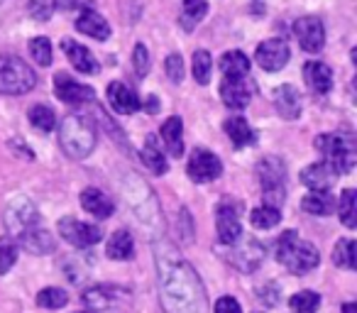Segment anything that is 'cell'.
<instances>
[{
    "label": "cell",
    "instance_id": "1f68e13d",
    "mask_svg": "<svg viewBox=\"0 0 357 313\" xmlns=\"http://www.w3.org/2000/svg\"><path fill=\"white\" fill-rule=\"evenodd\" d=\"M333 262L342 269H355L357 267V245L355 240L345 238V240H337L335 250H333Z\"/></svg>",
    "mask_w": 357,
    "mask_h": 313
},
{
    "label": "cell",
    "instance_id": "7a4b0ae2",
    "mask_svg": "<svg viewBox=\"0 0 357 313\" xmlns=\"http://www.w3.org/2000/svg\"><path fill=\"white\" fill-rule=\"evenodd\" d=\"M96 139H98V132H96V123L89 115L71 113L66 115L59 128L61 149L69 154L71 160H86L93 152Z\"/></svg>",
    "mask_w": 357,
    "mask_h": 313
},
{
    "label": "cell",
    "instance_id": "7402d4cb",
    "mask_svg": "<svg viewBox=\"0 0 357 313\" xmlns=\"http://www.w3.org/2000/svg\"><path fill=\"white\" fill-rule=\"evenodd\" d=\"M76 30L81 35H89L98 42H105L110 37V25L105 22L103 15H98L96 10H84L76 20Z\"/></svg>",
    "mask_w": 357,
    "mask_h": 313
},
{
    "label": "cell",
    "instance_id": "83f0119b",
    "mask_svg": "<svg viewBox=\"0 0 357 313\" xmlns=\"http://www.w3.org/2000/svg\"><path fill=\"white\" fill-rule=\"evenodd\" d=\"M20 245L27 250V252H32V254L54 252V238H52V235L47 233V230H42L40 225H37L35 230H30V233L22 235Z\"/></svg>",
    "mask_w": 357,
    "mask_h": 313
},
{
    "label": "cell",
    "instance_id": "5bb4252c",
    "mask_svg": "<svg viewBox=\"0 0 357 313\" xmlns=\"http://www.w3.org/2000/svg\"><path fill=\"white\" fill-rule=\"evenodd\" d=\"M289 56H291V52H289V45L284 40H267L255 52V59L264 71H282L287 66Z\"/></svg>",
    "mask_w": 357,
    "mask_h": 313
},
{
    "label": "cell",
    "instance_id": "7c38bea8",
    "mask_svg": "<svg viewBox=\"0 0 357 313\" xmlns=\"http://www.w3.org/2000/svg\"><path fill=\"white\" fill-rule=\"evenodd\" d=\"M230 250L225 257H228V262L233 264V267L243 269V272H252L255 267H259L262 264V257H264V247L257 243V240L252 238H240L238 243L228 245Z\"/></svg>",
    "mask_w": 357,
    "mask_h": 313
},
{
    "label": "cell",
    "instance_id": "484cf974",
    "mask_svg": "<svg viewBox=\"0 0 357 313\" xmlns=\"http://www.w3.org/2000/svg\"><path fill=\"white\" fill-rule=\"evenodd\" d=\"M301 208L311 215H331L335 211V199H333V194L328 189H318L303 196Z\"/></svg>",
    "mask_w": 357,
    "mask_h": 313
},
{
    "label": "cell",
    "instance_id": "4316f807",
    "mask_svg": "<svg viewBox=\"0 0 357 313\" xmlns=\"http://www.w3.org/2000/svg\"><path fill=\"white\" fill-rule=\"evenodd\" d=\"M142 162H144V167H147L149 171H154V174H167L169 165H167V160H164L162 147H159V142H157V137H154V135H149V137L144 139Z\"/></svg>",
    "mask_w": 357,
    "mask_h": 313
},
{
    "label": "cell",
    "instance_id": "8992f818",
    "mask_svg": "<svg viewBox=\"0 0 357 313\" xmlns=\"http://www.w3.org/2000/svg\"><path fill=\"white\" fill-rule=\"evenodd\" d=\"M257 176H259V184H262V194L267 206L279 208L284 204V199H287V169H284L282 160L264 157L257 165Z\"/></svg>",
    "mask_w": 357,
    "mask_h": 313
},
{
    "label": "cell",
    "instance_id": "603a6c76",
    "mask_svg": "<svg viewBox=\"0 0 357 313\" xmlns=\"http://www.w3.org/2000/svg\"><path fill=\"white\" fill-rule=\"evenodd\" d=\"M105 254L115 262H128L135 257V240L128 230H115L105 245Z\"/></svg>",
    "mask_w": 357,
    "mask_h": 313
},
{
    "label": "cell",
    "instance_id": "f546056e",
    "mask_svg": "<svg viewBox=\"0 0 357 313\" xmlns=\"http://www.w3.org/2000/svg\"><path fill=\"white\" fill-rule=\"evenodd\" d=\"M208 13V3L206 0H184L181 6V25H184L186 32H191Z\"/></svg>",
    "mask_w": 357,
    "mask_h": 313
},
{
    "label": "cell",
    "instance_id": "74e56055",
    "mask_svg": "<svg viewBox=\"0 0 357 313\" xmlns=\"http://www.w3.org/2000/svg\"><path fill=\"white\" fill-rule=\"evenodd\" d=\"M30 54L40 66H50L52 64V45H50V40H47V37H35V40L30 42Z\"/></svg>",
    "mask_w": 357,
    "mask_h": 313
},
{
    "label": "cell",
    "instance_id": "277c9868",
    "mask_svg": "<svg viewBox=\"0 0 357 313\" xmlns=\"http://www.w3.org/2000/svg\"><path fill=\"white\" fill-rule=\"evenodd\" d=\"M313 147L326 157V165L331 167L335 174H347L352 171L357 160V149L352 137H342V135H318Z\"/></svg>",
    "mask_w": 357,
    "mask_h": 313
},
{
    "label": "cell",
    "instance_id": "e0dca14e",
    "mask_svg": "<svg viewBox=\"0 0 357 313\" xmlns=\"http://www.w3.org/2000/svg\"><path fill=\"white\" fill-rule=\"evenodd\" d=\"M61 52L66 54L69 64L74 66L76 71H81V74H98V71H100L98 59L91 54V49H86L84 45H79V42L61 40Z\"/></svg>",
    "mask_w": 357,
    "mask_h": 313
},
{
    "label": "cell",
    "instance_id": "d4e9b609",
    "mask_svg": "<svg viewBox=\"0 0 357 313\" xmlns=\"http://www.w3.org/2000/svg\"><path fill=\"white\" fill-rule=\"evenodd\" d=\"M223 128H225V135H228L230 142H233L235 147H248V144H252L255 139H257V132H255V130L250 128L248 120L240 118V115L228 118Z\"/></svg>",
    "mask_w": 357,
    "mask_h": 313
},
{
    "label": "cell",
    "instance_id": "60d3db41",
    "mask_svg": "<svg viewBox=\"0 0 357 313\" xmlns=\"http://www.w3.org/2000/svg\"><path fill=\"white\" fill-rule=\"evenodd\" d=\"M52 0H27V13H30L35 20H50L52 17Z\"/></svg>",
    "mask_w": 357,
    "mask_h": 313
},
{
    "label": "cell",
    "instance_id": "f35d334b",
    "mask_svg": "<svg viewBox=\"0 0 357 313\" xmlns=\"http://www.w3.org/2000/svg\"><path fill=\"white\" fill-rule=\"evenodd\" d=\"M17 262V245L10 238L0 240V274H8Z\"/></svg>",
    "mask_w": 357,
    "mask_h": 313
},
{
    "label": "cell",
    "instance_id": "f1b7e54d",
    "mask_svg": "<svg viewBox=\"0 0 357 313\" xmlns=\"http://www.w3.org/2000/svg\"><path fill=\"white\" fill-rule=\"evenodd\" d=\"M220 71H223V76H230V79L248 76L250 59L243 54V52H225V54L220 56Z\"/></svg>",
    "mask_w": 357,
    "mask_h": 313
},
{
    "label": "cell",
    "instance_id": "e575fe53",
    "mask_svg": "<svg viewBox=\"0 0 357 313\" xmlns=\"http://www.w3.org/2000/svg\"><path fill=\"white\" fill-rule=\"evenodd\" d=\"M289 306L294 313H316V308L321 306V296L316 291H298L289 298Z\"/></svg>",
    "mask_w": 357,
    "mask_h": 313
},
{
    "label": "cell",
    "instance_id": "ab89813d",
    "mask_svg": "<svg viewBox=\"0 0 357 313\" xmlns=\"http://www.w3.org/2000/svg\"><path fill=\"white\" fill-rule=\"evenodd\" d=\"M164 69H167V76L174 84L184 81V59H181V54H169L167 61H164Z\"/></svg>",
    "mask_w": 357,
    "mask_h": 313
},
{
    "label": "cell",
    "instance_id": "44dd1931",
    "mask_svg": "<svg viewBox=\"0 0 357 313\" xmlns=\"http://www.w3.org/2000/svg\"><path fill=\"white\" fill-rule=\"evenodd\" d=\"M81 206H84V211H89L91 215H96V218H110L115 211V204L108 199V196L103 194L100 189H84L81 191Z\"/></svg>",
    "mask_w": 357,
    "mask_h": 313
},
{
    "label": "cell",
    "instance_id": "7dc6e473",
    "mask_svg": "<svg viewBox=\"0 0 357 313\" xmlns=\"http://www.w3.org/2000/svg\"><path fill=\"white\" fill-rule=\"evenodd\" d=\"M342 313H357V303H345V306H342Z\"/></svg>",
    "mask_w": 357,
    "mask_h": 313
},
{
    "label": "cell",
    "instance_id": "2e32d148",
    "mask_svg": "<svg viewBox=\"0 0 357 313\" xmlns=\"http://www.w3.org/2000/svg\"><path fill=\"white\" fill-rule=\"evenodd\" d=\"M108 103L118 115H132L142 108V100L137 98V93L123 81H113L108 86Z\"/></svg>",
    "mask_w": 357,
    "mask_h": 313
},
{
    "label": "cell",
    "instance_id": "f6af8a7d",
    "mask_svg": "<svg viewBox=\"0 0 357 313\" xmlns=\"http://www.w3.org/2000/svg\"><path fill=\"white\" fill-rule=\"evenodd\" d=\"M250 3H252V13H259V15H262V13H264V0H250Z\"/></svg>",
    "mask_w": 357,
    "mask_h": 313
},
{
    "label": "cell",
    "instance_id": "836d02e7",
    "mask_svg": "<svg viewBox=\"0 0 357 313\" xmlns=\"http://www.w3.org/2000/svg\"><path fill=\"white\" fill-rule=\"evenodd\" d=\"M250 220H252L255 228L259 230H269L274 228V225L282 220V213H279V208H274V206H259V208L252 211V215H250Z\"/></svg>",
    "mask_w": 357,
    "mask_h": 313
},
{
    "label": "cell",
    "instance_id": "5b68a950",
    "mask_svg": "<svg viewBox=\"0 0 357 313\" xmlns=\"http://www.w3.org/2000/svg\"><path fill=\"white\" fill-rule=\"evenodd\" d=\"M37 76L30 64L13 54H0V93L3 96H25L35 89Z\"/></svg>",
    "mask_w": 357,
    "mask_h": 313
},
{
    "label": "cell",
    "instance_id": "4fadbf2b",
    "mask_svg": "<svg viewBox=\"0 0 357 313\" xmlns=\"http://www.w3.org/2000/svg\"><path fill=\"white\" fill-rule=\"evenodd\" d=\"M54 93L61 103H69V105L91 103V100L96 98V93H93L91 86L79 84V81L71 79L69 74H56L54 76Z\"/></svg>",
    "mask_w": 357,
    "mask_h": 313
},
{
    "label": "cell",
    "instance_id": "681fc988",
    "mask_svg": "<svg viewBox=\"0 0 357 313\" xmlns=\"http://www.w3.org/2000/svg\"><path fill=\"white\" fill-rule=\"evenodd\" d=\"M0 3H3V0H0Z\"/></svg>",
    "mask_w": 357,
    "mask_h": 313
},
{
    "label": "cell",
    "instance_id": "c3c4849f",
    "mask_svg": "<svg viewBox=\"0 0 357 313\" xmlns=\"http://www.w3.org/2000/svg\"><path fill=\"white\" fill-rule=\"evenodd\" d=\"M81 313H98V311H93V308H91V311H81Z\"/></svg>",
    "mask_w": 357,
    "mask_h": 313
},
{
    "label": "cell",
    "instance_id": "cb8c5ba5",
    "mask_svg": "<svg viewBox=\"0 0 357 313\" xmlns=\"http://www.w3.org/2000/svg\"><path fill=\"white\" fill-rule=\"evenodd\" d=\"M335 171L326 165V162H316V165L306 167L301 171V181L308 186L311 191H318V189H331V184L335 181Z\"/></svg>",
    "mask_w": 357,
    "mask_h": 313
},
{
    "label": "cell",
    "instance_id": "4dcf8cb0",
    "mask_svg": "<svg viewBox=\"0 0 357 313\" xmlns=\"http://www.w3.org/2000/svg\"><path fill=\"white\" fill-rule=\"evenodd\" d=\"M335 206H337V215H340L342 225H345V228H355L357 225V191L345 189Z\"/></svg>",
    "mask_w": 357,
    "mask_h": 313
},
{
    "label": "cell",
    "instance_id": "ac0fdd59",
    "mask_svg": "<svg viewBox=\"0 0 357 313\" xmlns=\"http://www.w3.org/2000/svg\"><path fill=\"white\" fill-rule=\"evenodd\" d=\"M303 79H306L311 93L316 96H326L333 89V69L323 61H308L303 66Z\"/></svg>",
    "mask_w": 357,
    "mask_h": 313
},
{
    "label": "cell",
    "instance_id": "b9f144b4",
    "mask_svg": "<svg viewBox=\"0 0 357 313\" xmlns=\"http://www.w3.org/2000/svg\"><path fill=\"white\" fill-rule=\"evenodd\" d=\"M132 64H135V71H137V76H147L149 71V52L144 45H137L132 52Z\"/></svg>",
    "mask_w": 357,
    "mask_h": 313
},
{
    "label": "cell",
    "instance_id": "7bdbcfd3",
    "mask_svg": "<svg viewBox=\"0 0 357 313\" xmlns=\"http://www.w3.org/2000/svg\"><path fill=\"white\" fill-rule=\"evenodd\" d=\"M215 313H243V306H240L238 298L220 296L218 301H215Z\"/></svg>",
    "mask_w": 357,
    "mask_h": 313
},
{
    "label": "cell",
    "instance_id": "ffe728a7",
    "mask_svg": "<svg viewBox=\"0 0 357 313\" xmlns=\"http://www.w3.org/2000/svg\"><path fill=\"white\" fill-rule=\"evenodd\" d=\"M162 142L172 157H181V152H184V123L178 115H172L162 123Z\"/></svg>",
    "mask_w": 357,
    "mask_h": 313
},
{
    "label": "cell",
    "instance_id": "ee69618b",
    "mask_svg": "<svg viewBox=\"0 0 357 313\" xmlns=\"http://www.w3.org/2000/svg\"><path fill=\"white\" fill-rule=\"evenodd\" d=\"M144 108H147L149 113H157V108H159V105H157V98H154V96H149V98H147V105H144Z\"/></svg>",
    "mask_w": 357,
    "mask_h": 313
},
{
    "label": "cell",
    "instance_id": "d590c367",
    "mask_svg": "<svg viewBox=\"0 0 357 313\" xmlns=\"http://www.w3.org/2000/svg\"><path fill=\"white\" fill-rule=\"evenodd\" d=\"M211 69H213V61H211V54L206 49L194 52V79L199 81L201 86H206L211 81Z\"/></svg>",
    "mask_w": 357,
    "mask_h": 313
},
{
    "label": "cell",
    "instance_id": "30bf717a",
    "mask_svg": "<svg viewBox=\"0 0 357 313\" xmlns=\"http://www.w3.org/2000/svg\"><path fill=\"white\" fill-rule=\"evenodd\" d=\"M59 235L66 240V243L74 245V247H91V245L103 240V233H100L98 225L81 223V220H76V218H61Z\"/></svg>",
    "mask_w": 357,
    "mask_h": 313
},
{
    "label": "cell",
    "instance_id": "bcb514c9",
    "mask_svg": "<svg viewBox=\"0 0 357 313\" xmlns=\"http://www.w3.org/2000/svg\"><path fill=\"white\" fill-rule=\"evenodd\" d=\"M71 3H74V0H56V3H52V6H56L59 10H69Z\"/></svg>",
    "mask_w": 357,
    "mask_h": 313
},
{
    "label": "cell",
    "instance_id": "6da1fadb",
    "mask_svg": "<svg viewBox=\"0 0 357 313\" xmlns=\"http://www.w3.org/2000/svg\"><path fill=\"white\" fill-rule=\"evenodd\" d=\"M159 298L167 313H206V291L196 269L172 245H157Z\"/></svg>",
    "mask_w": 357,
    "mask_h": 313
},
{
    "label": "cell",
    "instance_id": "d6986e66",
    "mask_svg": "<svg viewBox=\"0 0 357 313\" xmlns=\"http://www.w3.org/2000/svg\"><path fill=\"white\" fill-rule=\"evenodd\" d=\"M274 105H277L279 115L287 120H296L301 115V96L291 84H284L274 91Z\"/></svg>",
    "mask_w": 357,
    "mask_h": 313
},
{
    "label": "cell",
    "instance_id": "d6a6232c",
    "mask_svg": "<svg viewBox=\"0 0 357 313\" xmlns=\"http://www.w3.org/2000/svg\"><path fill=\"white\" fill-rule=\"evenodd\" d=\"M27 118H30L32 128L40 130V132H50V130H54V125H56L54 110H52L50 105H45V103L32 105V108H30V115H27Z\"/></svg>",
    "mask_w": 357,
    "mask_h": 313
},
{
    "label": "cell",
    "instance_id": "8d00e7d4",
    "mask_svg": "<svg viewBox=\"0 0 357 313\" xmlns=\"http://www.w3.org/2000/svg\"><path fill=\"white\" fill-rule=\"evenodd\" d=\"M37 303L42 308H61L69 303V296H66L64 289H56V287H50V289H42L37 293Z\"/></svg>",
    "mask_w": 357,
    "mask_h": 313
},
{
    "label": "cell",
    "instance_id": "9c48e42d",
    "mask_svg": "<svg viewBox=\"0 0 357 313\" xmlns=\"http://www.w3.org/2000/svg\"><path fill=\"white\" fill-rule=\"evenodd\" d=\"M186 174L191 176V181L196 184H208V181L218 179L223 174V165L215 157L211 149H194L189 157V165H186Z\"/></svg>",
    "mask_w": 357,
    "mask_h": 313
},
{
    "label": "cell",
    "instance_id": "3957f363",
    "mask_svg": "<svg viewBox=\"0 0 357 313\" xmlns=\"http://www.w3.org/2000/svg\"><path fill=\"white\" fill-rule=\"evenodd\" d=\"M277 262H282L291 274H306L318 267L321 254L311 243L298 238L294 230H287L277 240Z\"/></svg>",
    "mask_w": 357,
    "mask_h": 313
},
{
    "label": "cell",
    "instance_id": "9a60e30c",
    "mask_svg": "<svg viewBox=\"0 0 357 313\" xmlns=\"http://www.w3.org/2000/svg\"><path fill=\"white\" fill-rule=\"evenodd\" d=\"M220 98L228 108L233 110H243L250 105V98H252V86L245 81V76H238V79H230L225 76L223 84H220Z\"/></svg>",
    "mask_w": 357,
    "mask_h": 313
},
{
    "label": "cell",
    "instance_id": "8fae6325",
    "mask_svg": "<svg viewBox=\"0 0 357 313\" xmlns=\"http://www.w3.org/2000/svg\"><path fill=\"white\" fill-rule=\"evenodd\" d=\"M294 35H296V40L303 52L316 54V52H321L323 47H326V27H323V22L313 15L298 17V20L294 22Z\"/></svg>",
    "mask_w": 357,
    "mask_h": 313
},
{
    "label": "cell",
    "instance_id": "52a82bcc",
    "mask_svg": "<svg viewBox=\"0 0 357 313\" xmlns=\"http://www.w3.org/2000/svg\"><path fill=\"white\" fill-rule=\"evenodd\" d=\"M6 225L10 230V235L15 240H20L25 233L35 230L40 225V213L37 208L32 206L30 199L25 196H17L15 201H10V206L6 208Z\"/></svg>",
    "mask_w": 357,
    "mask_h": 313
},
{
    "label": "cell",
    "instance_id": "ba28073f",
    "mask_svg": "<svg viewBox=\"0 0 357 313\" xmlns=\"http://www.w3.org/2000/svg\"><path fill=\"white\" fill-rule=\"evenodd\" d=\"M240 213H243V204H235V201H223L215 208V230H218V240L223 245H233L243 238Z\"/></svg>",
    "mask_w": 357,
    "mask_h": 313
}]
</instances>
